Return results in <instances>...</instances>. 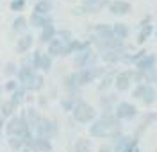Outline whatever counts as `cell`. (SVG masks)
Listing matches in <instances>:
<instances>
[{"instance_id": "obj_39", "label": "cell", "mask_w": 157, "mask_h": 152, "mask_svg": "<svg viewBox=\"0 0 157 152\" xmlns=\"http://www.w3.org/2000/svg\"><path fill=\"white\" fill-rule=\"evenodd\" d=\"M25 7V0H13L11 2V11H21Z\"/></svg>"}, {"instance_id": "obj_37", "label": "cell", "mask_w": 157, "mask_h": 152, "mask_svg": "<svg viewBox=\"0 0 157 152\" xmlns=\"http://www.w3.org/2000/svg\"><path fill=\"white\" fill-rule=\"evenodd\" d=\"M18 88H20V82H18V81H14V79H11V81H7L6 84H4V90L9 91V93H13V91L18 90Z\"/></svg>"}, {"instance_id": "obj_19", "label": "cell", "mask_w": 157, "mask_h": 152, "mask_svg": "<svg viewBox=\"0 0 157 152\" xmlns=\"http://www.w3.org/2000/svg\"><path fill=\"white\" fill-rule=\"evenodd\" d=\"M78 102H82V97H80V93H68L63 100H61V107L64 109V111H73V107L77 106Z\"/></svg>"}, {"instance_id": "obj_15", "label": "cell", "mask_w": 157, "mask_h": 152, "mask_svg": "<svg viewBox=\"0 0 157 152\" xmlns=\"http://www.w3.org/2000/svg\"><path fill=\"white\" fill-rule=\"evenodd\" d=\"M100 107H102V113H114V107L118 104V97L114 93H105L104 97H100Z\"/></svg>"}, {"instance_id": "obj_12", "label": "cell", "mask_w": 157, "mask_h": 152, "mask_svg": "<svg viewBox=\"0 0 157 152\" xmlns=\"http://www.w3.org/2000/svg\"><path fill=\"white\" fill-rule=\"evenodd\" d=\"M93 36L97 40H113L114 38L113 25H109V23H97L93 27Z\"/></svg>"}, {"instance_id": "obj_42", "label": "cell", "mask_w": 157, "mask_h": 152, "mask_svg": "<svg viewBox=\"0 0 157 152\" xmlns=\"http://www.w3.org/2000/svg\"><path fill=\"white\" fill-rule=\"evenodd\" d=\"M20 152H32V150H30V149H27V147H23V149H21Z\"/></svg>"}, {"instance_id": "obj_16", "label": "cell", "mask_w": 157, "mask_h": 152, "mask_svg": "<svg viewBox=\"0 0 157 152\" xmlns=\"http://www.w3.org/2000/svg\"><path fill=\"white\" fill-rule=\"evenodd\" d=\"M150 16H145L143 20H141V23H139V32H137V43L139 45H143L145 41H147V38L152 34V23H150Z\"/></svg>"}, {"instance_id": "obj_27", "label": "cell", "mask_w": 157, "mask_h": 152, "mask_svg": "<svg viewBox=\"0 0 157 152\" xmlns=\"http://www.w3.org/2000/svg\"><path fill=\"white\" fill-rule=\"evenodd\" d=\"M25 91H27V90H25L23 86H20L18 90H14L13 93H11L9 100L13 102L16 107H20V106H21V102H23V99H25Z\"/></svg>"}, {"instance_id": "obj_25", "label": "cell", "mask_w": 157, "mask_h": 152, "mask_svg": "<svg viewBox=\"0 0 157 152\" xmlns=\"http://www.w3.org/2000/svg\"><path fill=\"white\" fill-rule=\"evenodd\" d=\"M27 27H29V20H27L23 14H18V16L13 20V32H23Z\"/></svg>"}, {"instance_id": "obj_38", "label": "cell", "mask_w": 157, "mask_h": 152, "mask_svg": "<svg viewBox=\"0 0 157 152\" xmlns=\"http://www.w3.org/2000/svg\"><path fill=\"white\" fill-rule=\"evenodd\" d=\"M4 73H6V75H16V73H18V68L14 66V63H7L6 68H4Z\"/></svg>"}, {"instance_id": "obj_40", "label": "cell", "mask_w": 157, "mask_h": 152, "mask_svg": "<svg viewBox=\"0 0 157 152\" xmlns=\"http://www.w3.org/2000/svg\"><path fill=\"white\" fill-rule=\"evenodd\" d=\"M98 152H114V150H113V145L111 143H102L98 147Z\"/></svg>"}, {"instance_id": "obj_11", "label": "cell", "mask_w": 157, "mask_h": 152, "mask_svg": "<svg viewBox=\"0 0 157 152\" xmlns=\"http://www.w3.org/2000/svg\"><path fill=\"white\" fill-rule=\"evenodd\" d=\"M132 11V4L127 2V0H113L109 4V13L116 14V16H123V14H128Z\"/></svg>"}, {"instance_id": "obj_17", "label": "cell", "mask_w": 157, "mask_h": 152, "mask_svg": "<svg viewBox=\"0 0 157 152\" xmlns=\"http://www.w3.org/2000/svg\"><path fill=\"white\" fill-rule=\"evenodd\" d=\"M48 23H54L52 21V16H45V14H38V13H32L29 16V25L34 27V29L41 30L45 25H48Z\"/></svg>"}, {"instance_id": "obj_20", "label": "cell", "mask_w": 157, "mask_h": 152, "mask_svg": "<svg viewBox=\"0 0 157 152\" xmlns=\"http://www.w3.org/2000/svg\"><path fill=\"white\" fill-rule=\"evenodd\" d=\"M56 34H57V29H56V25L54 23H48V25H45L43 29L39 30V43H50V41L56 38Z\"/></svg>"}, {"instance_id": "obj_22", "label": "cell", "mask_w": 157, "mask_h": 152, "mask_svg": "<svg viewBox=\"0 0 157 152\" xmlns=\"http://www.w3.org/2000/svg\"><path fill=\"white\" fill-rule=\"evenodd\" d=\"M116 75L118 72L116 70H109L102 79H100V82H98V90L100 91H107L113 84H114V81H116Z\"/></svg>"}, {"instance_id": "obj_23", "label": "cell", "mask_w": 157, "mask_h": 152, "mask_svg": "<svg viewBox=\"0 0 157 152\" xmlns=\"http://www.w3.org/2000/svg\"><path fill=\"white\" fill-rule=\"evenodd\" d=\"M54 9V4L52 0H38L34 4V11L32 13H38V14H45V16H50V11Z\"/></svg>"}, {"instance_id": "obj_33", "label": "cell", "mask_w": 157, "mask_h": 152, "mask_svg": "<svg viewBox=\"0 0 157 152\" xmlns=\"http://www.w3.org/2000/svg\"><path fill=\"white\" fill-rule=\"evenodd\" d=\"M145 84H150V86L157 84V68H152V70L145 72Z\"/></svg>"}, {"instance_id": "obj_35", "label": "cell", "mask_w": 157, "mask_h": 152, "mask_svg": "<svg viewBox=\"0 0 157 152\" xmlns=\"http://www.w3.org/2000/svg\"><path fill=\"white\" fill-rule=\"evenodd\" d=\"M147 88H148V84H137L136 88L132 90V97L137 99V100H141L143 95H145V91H147Z\"/></svg>"}, {"instance_id": "obj_10", "label": "cell", "mask_w": 157, "mask_h": 152, "mask_svg": "<svg viewBox=\"0 0 157 152\" xmlns=\"http://www.w3.org/2000/svg\"><path fill=\"white\" fill-rule=\"evenodd\" d=\"M111 0H80V7L84 9V13H98L104 7H109Z\"/></svg>"}, {"instance_id": "obj_14", "label": "cell", "mask_w": 157, "mask_h": 152, "mask_svg": "<svg viewBox=\"0 0 157 152\" xmlns=\"http://www.w3.org/2000/svg\"><path fill=\"white\" fill-rule=\"evenodd\" d=\"M155 63H157L155 54H145V56L134 64V68H136V70H141V72H148V70H152V68H155Z\"/></svg>"}, {"instance_id": "obj_9", "label": "cell", "mask_w": 157, "mask_h": 152, "mask_svg": "<svg viewBox=\"0 0 157 152\" xmlns=\"http://www.w3.org/2000/svg\"><path fill=\"white\" fill-rule=\"evenodd\" d=\"M25 147L30 149L32 152H52V143H50V140L39 138V136L30 138L29 142L25 143Z\"/></svg>"}, {"instance_id": "obj_13", "label": "cell", "mask_w": 157, "mask_h": 152, "mask_svg": "<svg viewBox=\"0 0 157 152\" xmlns=\"http://www.w3.org/2000/svg\"><path fill=\"white\" fill-rule=\"evenodd\" d=\"M34 75H36V70H34L32 66H29V64H21V66L18 68V73H16V81L20 82V86L25 88Z\"/></svg>"}, {"instance_id": "obj_8", "label": "cell", "mask_w": 157, "mask_h": 152, "mask_svg": "<svg viewBox=\"0 0 157 152\" xmlns=\"http://www.w3.org/2000/svg\"><path fill=\"white\" fill-rule=\"evenodd\" d=\"M48 56L52 57H59V56H68L70 50H68V43L63 40H59L57 36L54 38V40L48 43V52H47Z\"/></svg>"}, {"instance_id": "obj_26", "label": "cell", "mask_w": 157, "mask_h": 152, "mask_svg": "<svg viewBox=\"0 0 157 152\" xmlns=\"http://www.w3.org/2000/svg\"><path fill=\"white\" fill-rule=\"evenodd\" d=\"M41 88H43V75L36 72V75H34V77L30 79V82L25 86V90L27 91H39Z\"/></svg>"}, {"instance_id": "obj_3", "label": "cell", "mask_w": 157, "mask_h": 152, "mask_svg": "<svg viewBox=\"0 0 157 152\" xmlns=\"http://www.w3.org/2000/svg\"><path fill=\"white\" fill-rule=\"evenodd\" d=\"M34 134L39 136V138H47V140H52L56 134H57V127H56V123L47 118V116H41V120L39 123L36 125V129H34Z\"/></svg>"}, {"instance_id": "obj_5", "label": "cell", "mask_w": 157, "mask_h": 152, "mask_svg": "<svg viewBox=\"0 0 157 152\" xmlns=\"http://www.w3.org/2000/svg\"><path fill=\"white\" fill-rule=\"evenodd\" d=\"M136 143H137L136 138H130L127 134H120L118 138H114L111 142V145H113V150L114 152H132Z\"/></svg>"}, {"instance_id": "obj_36", "label": "cell", "mask_w": 157, "mask_h": 152, "mask_svg": "<svg viewBox=\"0 0 157 152\" xmlns=\"http://www.w3.org/2000/svg\"><path fill=\"white\" fill-rule=\"evenodd\" d=\"M41 57H43V52L36 50L32 56H30V64L34 70H39V64H41Z\"/></svg>"}, {"instance_id": "obj_30", "label": "cell", "mask_w": 157, "mask_h": 152, "mask_svg": "<svg viewBox=\"0 0 157 152\" xmlns=\"http://www.w3.org/2000/svg\"><path fill=\"white\" fill-rule=\"evenodd\" d=\"M73 149H75V152H93L91 150V143H89V140H86V138H78V140H75Z\"/></svg>"}, {"instance_id": "obj_1", "label": "cell", "mask_w": 157, "mask_h": 152, "mask_svg": "<svg viewBox=\"0 0 157 152\" xmlns=\"http://www.w3.org/2000/svg\"><path fill=\"white\" fill-rule=\"evenodd\" d=\"M100 59V56H98V52L91 47L88 50L84 52H78L73 56V66H75V70H86V68H93V66H98L97 63Z\"/></svg>"}, {"instance_id": "obj_28", "label": "cell", "mask_w": 157, "mask_h": 152, "mask_svg": "<svg viewBox=\"0 0 157 152\" xmlns=\"http://www.w3.org/2000/svg\"><path fill=\"white\" fill-rule=\"evenodd\" d=\"M16 109H18V107H16L11 100H6V102H2V104H0V113H2V116H4V118H6V116H9V118H11V116H14L13 113L16 111Z\"/></svg>"}, {"instance_id": "obj_7", "label": "cell", "mask_w": 157, "mask_h": 152, "mask_svg": "<svg viewBox=\"0 0 157 152\" xmlns=\"http://www.w3.org/2000/svg\"><path fill=\"white\" fill-rule=\"evenodd\" d=\"M134 68H128V70H121L118 72L116 81H114V86H116L118 91H127L130 88V84L134 82Z\"/></svg>"}, {"instance_id": "obj_29", "label": "cell", "mask_w": 157, "mask_h": 152, "mask_svg": "<svg viewBox=\"0 0 157 152\" xmlns=\"http://www.w3.org/2000/svg\"><path fill=\"white\" fill-rule=\"evenodd\" d=\"M155 99H157V91H155V88L148 84V88H147V91H145V95H143L141 102H143L145 106H150V104H154V102H155Z\"/></svg>"}, {"instance_id": "obj_34", "label": "cell", "mask_w": 157, "mask_h": 152, "mask_svg": "<svg viewBox=\"0 0 157 152\" xmlns=\"http://www.w3.org/2000/svg\"><path fill=\"white\" fill-rule=\"evenodd\" d=\"M57 36L59 40H63V41H66V43H70V41L73 40V34H71V30L68 29H57Z\"/></svg>"}, {"instance_id": "obj_31", "label": "cell", "mask_w": 157, "mask_h": 152, "mask_svg": "<svg viewBox=\"0 0 157 152\" xmlns=\"http://www.w3.org/2000/svg\"><path fill=\"white\" fill-rule=\"evenodd\" d=\"M7 143H9V147L13 150H21V149L25 147V143H23V140H21L20 136H9Z\"/></svg>"}, {"instance_id": "obj_2", "label": "cell", "mask_w": 157, "mask_h": 152, "mask_svg": "<svg viewBox=\"0 0 157 152\" xmlns=\"http://www.w3.org/2000/svg\"><path fill=\"white\" fill-rule=\"evenodd\" d=\"M71 116H73V120L78 122V123H93V122L98 118L97 111L93 109V106H91V104H88L86 100L78 102L77 106L73 107Z\"/></svg>"}, {"instance_id": "obj_32", "label": "cell", "mask_w": 157, "mask_h": 152, "mask_svg": "<svg viewBox=\"0 0 157 152\" xmlns=\"http://www.w3.org/2000/svg\"><path fill=\"white\" fill-rule=\"evenodd\" d=\"M50 68H52V56L43 54V57H41V64H39V70L47 73V72H50Z\"/></svg>"}, {"instance_id": "obj_21", "label": "cell", "mask_w": 157, "mask_h": 152, "mask_svg": "<svg viewBox=\"0 0 157 152\" xmlns=\"http://www.w3.org/2000/svg\"><path fill=\"white\" fill-rule=\"evenodd\" d=\"M32 43H34V36L32 34H29V32L27 34H21L20 40L16 41V52L18 54H25L32 47Z\"/></svg>"}, {"instance_id": "obj_43", "label": "cell", "mask_w": 157, "mask_h": 152, "mask_svg": "<svg viewBox=\"0 0 157 152\" xmlns=\"http://www.w3.org/2000/svg\"><path fill=\"white\" fill-rule=\"evenodd\" d=\"M0 136H2V132H0Z\"/></svg>"}, {"instance_id": "obj_6", "label": "cell", "mask_w": 157, "mask_h": 152, "mask_svg": "<svg viewBox=\"0 0 157 152\" xmlns=\"http://www.w3.org/2000/svg\"><path fill=\"white\" fill-rule=\"evenodd\" d=\"M100 59L104 63H109V64H116V63H125L127 59V49H120V50H105L98 54Z\"/></svg>"}, {"instance_id": "obj_41", "label": "cell", "mask_w": 157, "mask_h": 152, "mask_svg": "<svg viewBox=\"0 0 157 152\" xmlns=\"http://www.w3.org/2000/svg\"><path fill=\"white\" fill-rule=\"evenodd\" d=\"M4 127H6V122H4V116H0V132H2Z\"/></svg>"}, {"instance_id": "obj_4", "label": "cell", "mask_w": 157, "mask_h": 152, "mask_svg": "<svg viewBox=\"0 0 157 152\" xmlns=\"http://www.w3.org/2000/svg\"><path fill=\"white\" fill-rule=\"evenodd\" d=\"M114 115H116L120 120H132L137 115V107L132 104V102H118L116 107H114Z\"/></svg>"}, {"instance_id": "obj_18", "label": "cell", "mask_w": 157, "mask_h": 152, "mask_svg": "<svg viewBox=\"0 0 157 152\" xmlns=\"http://www.w3.org/2000/svg\"><path fill=\"white\" fill-rule=\"evenodd\" d=\"M89 134L93 136V138H100V140H109V134H107V129L104 127V123L100 122V118L93 122L91 125H89Z\"/></svg>"}, {"instance_id": "obj_24", "label": "cell", "mask_w": 157, "mask_h": 152, "mask_svg": "<svg viewBox=\"0 0 157 152\" xmlns=\"http://www.w3.org/2000/svg\"><path fill=\"white\" fill-rule=\"evenodd\" d=\"M113 30H114V38L118 40H127L128 34H130V29H128L127 23H121V21H116V23H113Z\"/></svg>"}]
</instances>
